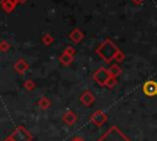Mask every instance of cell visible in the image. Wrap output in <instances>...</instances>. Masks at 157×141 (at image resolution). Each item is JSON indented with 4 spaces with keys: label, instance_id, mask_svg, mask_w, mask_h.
I'll list each match as a JSON object with an SVG mask.
<instances>
[{
    "label": "cell",
    "instance_id": "1",
    "mask_svg": "<svg viewBox=\"0 0 157 141\" xmlns=\"http://www.w3.org/2000/svg\"><path fill=\"white\" fill-rule=\"evenodd\" d=\"M99 141H129L119 130L117 129H110Z\"/></svg>",
    "mask_w": 157,
    "mask_h": 141
}]
</instances>
